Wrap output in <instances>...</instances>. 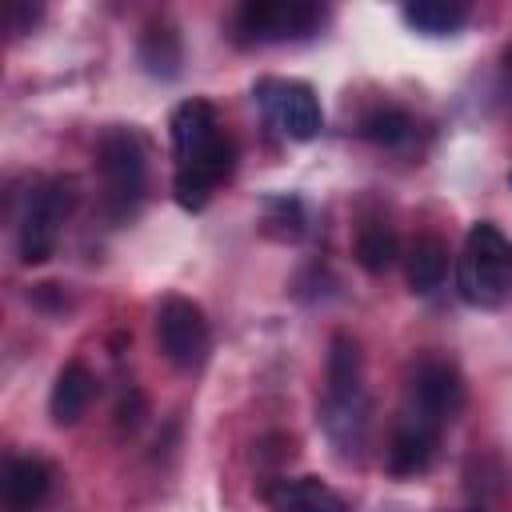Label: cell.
Wrapping results in <instances>:
<instances>
[{
  "label": "cell",
  "instance_id": "5bb4252c",
  "mask_svg": "<svg viewBox=\"0 0 512 512\" xmlns=\"http://www.w3.org/2000/svg\"><path fill=\"white\" fill-rule=\"evenodd\" d=\"M180 60H184V52H180L176 28H168V24H148L144 36H140V64H144L152 76L172 80V76L180 72Z\"/></svg>",
  "mask_w": 512,
  "mask_h": 512
},
{
  "label": "cell",
  "instance_id": "7a4b0ae2",
  "mask_svg": "<svg viewBox=\"0 0 512 512\" xmlns=\"http://www.w3.org/2000/svg\"><path fill=\"white\" fill-rule=\"evenodd\" d=\"M456 288L472 308H500L512 296V240L492 220H476L468 228Z\"/></svg>",
  "mask_w": 512,
  "mask_h": 512
},
{
  "label": "cell",
  "instance_id": "277c9868",
  "mask_svg": "<svg viewBox=\"0 0 512 512\" xmlns=\"http://www.w3.org/2000/svg\"><path fill=\"white\" fill-rule=\"evenodd\" d=\"M324 20L320 4L308 0H248L236 8V40L240 44H284L312 36Z\"/></svg>",
  "mask_w": 512,
  "mask_h": 512
},
{
  "label": "cell",
  "instance_id": "2e32d148",
  "mask_svg": "<svg viewBox=\"0 0 512 512\" xmlns=\"http://www.w3.org/2000/svg\"><path fill=\"white\" fill-rule=\"evenodd\" d=\"M396 256H400V244H396L392 224H384V220H364L360 232H356V260H360V268H364V272H384Z\"/></svg>",
  "mask_w": 512,
  "mask_h": 512
},
{
  "label": "cell",
  "instance_id": "5b68a950",
  "mask_svg": "<svg viewBox=\"0 0 512 512\" xmlns=\"http://www.w3.org/2000/svg\"><path fill=\"white\" fill-rule=\"evenodd\" d=\"M72 204H76V184L72 180H48L28 196L20 228H16V248H20L24 264H44L52 256L60 224L68 220Z\"/></svg>",
  "mask_w": 512,
  "mask_h": 512
},
{
  "label": "cell",
  "instance_id": "d6986e66",
  "mask_svg": "<svg viewBox=\"0 0 512 512\" xmlns=\"http://www.w3.org/2000/svg\"><path fill=\"white\" fill-rule=\"evenodd\" d=\"M36 16H40V8L36 4H20V0H12L8 4V32H28L32 24H36Z\"/></svg>",
  "mask_w": 512,
  "mask_h": 512
},
{
  "label": "cell",
  "instance_id": "9a60e30c",
  "mask_svg": "<svg viewBox=\"0 0 512 512\" xmlns=\"http://www.w3.org/2000/svg\"><path fill=\"white\" fill-rule=\"evenodd\" d=\"M404 20L424 32V36H448L468 20V4H448V0H416L404 4Z\"/></svg>",
  "mask_w": 512,
  "mask_h": 512
},
{
  "label": "cell",
  "instance_id": "9c48e42d",
  "mask_svg": "<svg viewBox=\"0 0 512 512\" xmlns=\"http://www.w3.org/2000/svg\"><path fill=\"white\" fill-rule=\"evenodd\" d=\"M440 428L436 420L412 412V408H400L396 424H392V440H388V468L392 476H416L432 464L436 456V444H440Z\"/></svg>",
  "mask_w": 512,
  "mask_h": 512
},
{
  "label": "cell",
  "instance_id": "ffe728a7",
  "mask_svg": "<svg viewBox=\"0 0 512 512\" xmlns=\"http://www.w3.org/2000/svg\"><path fill=\"white\" fill-rule=\"evenodd\" d=\"M452 512H484V504H468V508H452Z\"/></svg>",
  "mask_w": 512,
  "mask_h": 512
},
{
  "label": "cell",
  "instance_id": "8992f818",
  "mask_svg": "<svg viewBox=\"0 0 512 512\" xmlns=\"http://www.w3.org/2000/svg\"><path fill=\"white\" fill-rule=\"evenodd\" d=\"M252 96H256L264 120L280 136H288V140H312V136H320L324 112H320V100H316L312 84L284 80V76H264V80H256Z\"/></svg>",
  "mask_w": 512,
  "mask_h": 512
},
{
  "label": "cell",
  "instance_id": "8fae6325",
  "mask_svg": "<svg viewBox=\"0 0 512 512\" xmlns=\"http://www.w3.org/2000/svg\"><path fill=\"white\" fill-rule=\"evenodd\" d=\"M4 512H40L52 492V468L36 456H12L4 464Z\"/></svg>",
  "mask_w": 512,
  "mask_h": 512
},
{
  "label": "cell",
  "instance_id": "7c38bea8",
  "mask_svg": "<svg viewBox=\"0 0 512 512\" xmlns=\"http://www.w3.org/2000/svg\"><path fill=\"white\" fill-rule=\"evenodd\" d=\"M96 384H92V372L80 364V360H68L60 372H56V384H52V396H48V412H52V424L60 428H72L84 412H88V400H92Z\"/></svg>",
  "mask_w": 512,
  "mask_h": 512
},
{
  "label": "cell",
  "instance_id": "e0dca14e",
  "mask_svg": "<svg viewBox=\"0 0 512 512\" xmlns=\"http://www.w3.org/2000/svg\"><path fill=\"white\" fill-rule=\"evenodd\" d=\"M360 132H364V140H372L380 148H400V144L412 140L416 124H412V116L404 108H376V112H368L360 120Z\"/></svg>",
  "mask_w": 512,
  "mask_h": 512
},
{
  "label": "cell",
  "instance_id": "6da1fadb",
  "mask_svg": "<svg viewBox=\"0 0 512 512\" xmlns=\"http://www.w3.org/2000/svg\"><path fill=\"white\" fill-rule=\"evenodd\" d=\"M168 132H172V152H176V176H172L176 204L188 212H200L208 204V196L232 176L236 144L220 128L216 108L200 96L176 104Z\"/></svg>",
  "mask_w": 512,
  "mask_h": 512
},
{
  "label": "cell",
  "instance_id": "52a82bcc",
  "mask_svg": "<svg viewBox=\"0 0 512 512\" xmlns=\"http://www.w3.org/2000/svg\"><path fill=\"white\" fill-rule=\"evenodd\" d=\"M156 344L180 372H196L212 348V328H208L200 304H192L184 296H168L156 312Z\"/></svg>",
  "mask_w": 512,
  "mask_h": 512
},
{
  "label": "cell",
  "instance_id": "ba28073f",
  "mask_svg": "<svg viewBox=\"0 0 512 512\" xmlns=\"http://www.w3.org/2000/svg\"><path fill=\"white\" fill-rule=\"evenodd\" d=\"M404 408H412V412H420L436 424H448L464 408V376L456 372V364L424 356L408 376Z\"/></svg>",
  "mask_w": 512,
  "mask_h": 512
},
{
  "label": "cell",
  "instance_id": "3957f363",
  "mask_svg": "<svg viewBox=\"0 0 512 512\" xmlns=\"http://www.w3.org/2000/svg\"><path fill=\"white\" fill-rule=\"evenodd\" d=\"M96 164H100V176H104L108 208L120 220L132 216L136 204L144 200V184H148V148H144L140 132L108 128L96 144Z\"/></svg>",
  "mask_w": 512,
  "mask_h": 512
},
{
  "label": "cell",
  "instance_id": "4fadbf2b",
  "mask_svg": "<svg viewBox=\"0 0 512 512\" xmlns=\"http://www.w3.org/2000/svg\"><path fill=\"white\" fill-rule=\"evenodd\" d=\"M444 272H448V248H444V240L440 236H428V232L416 236L408 244V256H404V280H408V288L420 292V296H428V292H436L444 284Z\"/></svg>",
  "mask_w": 512,
  "mask_h": 512
},
{
  "label": "cell",
  "instance_id": "ac0fdd59",
  "mask_svg": "<svg viewBox=\"0 0 512 512\" xmlns=\"http://www.w3.org/2000/svg\"><path fill=\"white\" fill-rule=\"evenodd\" d=\"M268 224H276L280 236H300L304 232V204L296 196H272L268 200Z\"/></svg>",
  "mask_w": 512,
  "mask_h": 512
},
{
  "label": "cell",
  "instance_id": "30bf717a",
  "mask_svg": "<svg viewBox=\"0 0 512 512\" xmlns=\"http://www.w3.org/2000/svg\"><path fill=\"white\" fill-rule=\"evenodd\" d=\"M272 512H348V500L316 476H280L264 488Z\"/></svg>",
  "mask_w": 512,
  "mask_h": 512
}]
</instances>
